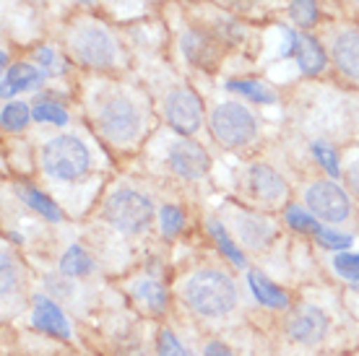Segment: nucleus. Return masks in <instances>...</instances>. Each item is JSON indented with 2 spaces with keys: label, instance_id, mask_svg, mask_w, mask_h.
Wrapping results in <instances>:
<instances>
[{
  "label": "nucleus",
  "instance_id": "nucleus-19",
  "mask_svg": "<svg viewBox=\"0 0 359 356\" xmlns=\"http://www.w3.org/2000/svg\"><path fill=\"white\" fill-rule=\"evenodd\" d=\"M208 232H211V237L216 240V245L222 247V252H224L226 258L232 260L234 266H240V268L245 266V255L240 252V249H237V245L229 240V234L224 232V226H222V224L211 219V221H208Z\"/></svg>",
  "mask_w": 359,
  "mask_h": 356
},
{
  "label": "nucleus",
  "instance_id": "nucleus-11",
  "mask_svg": "<svg viewBox=\"0 0 359 356\" xmlns=\"http://www.w3.org/2000/svg\"><path fill=\"white\" fill-rule=\"evenodd\" d=\"M32 320L39 330H45L50 336L68 341L71 338V325L65 320V315L60 312V307L55 302H50L47 296H36L34 299V312H32Z\"/></svg>",
  "mask_w": 359,
  "mask_h": 356
},
{
  "label": "nucleus",
  "instance_id": "nucleus-21",
  "mask_svg": "<svg viewBox=\"0 0 359 356\" xmlns=\"http://www.w3.org/2000/svg\"><path fill=\"white\" fill-rule=\"evenodd\" d=\"M32 115H34V120H39V123H50V125L68 123V112H65L60 104H55V102H36V107Z\"/></svg>",
  "mask_w": 359,
  "mask_h": 356
},
{
  "label": "nucleus",
  "instance_id": "nucleus-6",
  "mask_svg": "<svg viewBox=\"0 0 359 356\" xmlns=\"http://www.w3.org/2000/svg\"><path fill=\"white\" fill-rule=\"evenodd\" d=\"M71 47L76 57L91 68H107L115 62V42L102 27L83 24L71 34Z\"/></svg>",
  "mask_w": 359,
  "mask_h": 356
},
{
  "label": "nucleus",
  "instance_id": "nucleus-12",
  "mask_svg": "<svg viewBox=\"0 0 359 356\" xmlns=\"http://www.w3.org/2000/svg\"><path fill=\"white\" fill-rule=\"evenodd\" d=\"M333 62L349 78H359V32H341L333 42Z\"/></svg>",
  "mask_w": 359,
  "mask_h": 356
},
{
  "label": "nucleus",
  "instance_id": "nucleus-24",
  "mask_svg": "<svg viewBox=\"0 0 359 356\" xmlns=\"http://www.w3.org/2000/svg\"><path fill=\"white\" fill-rule=\"evenodd\" d=\"M333 268L341 278H349V281H357L359 278V255L354 252H339L333 258Z\"/></svg>",
  "mask_w": 359,
  "mask_h": 356
},
{
  "label": "nucleus",
  "instance_id": "nucleus-17",
  "mask_svg": "<svg viewBox=\"0 0 359 356\" xmlns=\"http://www.w3.org/2000/svg\"><path fill=\"white\" fill-rule=\"evenodd\" d=\"M18 193H21V198L34 208L36 214H42L45 219H50V221H60V211H57V205H55L47 196H42L39 190H34V187H21Z\"/></svg>",
  "mask_w": 359,
  "mask_h": 356
},
{
  "label": "nucleus",
  "instance_id": "nucleus-26",
  "mask_svg": "<svg viewBox=\"0 0 359 356\" xmlns=\"http://www.w3.org/2000/svg\"><path fill=\"white\" fill-rule=\"evenodd\" d=\"M182 224H185V216H182V211H180L177 205H164V208H162V232H164V237H175V234H180Z\"/></svg>",
  "mask_w": 359,
  "mask_h": 356
},
{
  "label": "nucleus",
  "instance_id": "nucleus-29",
  "mask_svg": "<svg viewBox=\"0 0 359 356\" xmlns=\"http://www.w3.org/2000/svg\"><path fill=\"white\" fill-rule=\"evenodd\" d=\"M159 356H188V351L175 338V333L162 330V336H159Z\"/></svg>",
  "mask_w": 359,
  "mask_h": 356
},
{
  "label": "nucleus",
  "instance_id": "nucleus-1",
  "mask_svg": "<svg viewBox=\"0 0 359 356\" xmlns=\"http://www.w3.org/2000/svg\"><path fill=\"white\" fill-rule=\"evenodd\" d=\"M185 302L206 317H222L232 312L237 304V289L232 278L219 273V271H201L188 278L185 284Z\"/></svg>",
  "mask_w": 359,
  "mask_h": 356
},
{
  "label": "nucleus",
  "instance_id": "nucleus-15",
  "mask_svg": "<svg viewBox=\"0 0 359 356\" xmlns=\"http://www.w3.org/2000/svg\"><path fill=\"white\" fill-rule=\"evenodd\" d=\"M248 281H250L252 296H255L261 304H266V307H276V310L289 307L287 294H284L276 284H271L266 276H261L258 271H250V273H248Z\"/></svg>",
  "mask_w": 359,
  "mask_h": 356
},
{
  "label": "nucleus",
  "instance_id": "nucleus-13",
  "mask_svg": "<svg viewBox=\"0 0 359 356\" xmlns=\"http://www.w3.org/2000/svg\"><path fill=\"white\" fill-rule=\"evenodd\" d=\"M250 187L255 196L261 200H269V203L284 198V193H287V182L278 177L271 167H263V164H255L250 170Z\"/></svg>",
  "mask_w": 359,
  "mask_h": 356
},
{
  "label": "nucleus",
  "instance_id": "nucleus-7",
  "mask_svg": "<svg viewBox=\"0 0 359 356\" xmlns=\"http://www.w3.org/2000/svg\"><path fill=\"white\" fill-rule=\"evenodd\" d=\"M307 205L318 219L331 224H341L349 219L351 203L346 193L336 182H315L307 190Z\"/></svg>",
  "mask_w": 359,
  "mask_h": 356
},
{
  "label": "nucleus",
  "instance_id": "nucleus-35",
  "mask_svg": "<svg viewBox=\"0 0 359 356\" xmlns=\"http://www.w3.org/2000/svg\"><path fill=\"white\" fill-rule=\"evenodd\" d=\"M357 3H359V0H357Z\"/></svg>",
  "mask_w": 359,
  "mask_h": 356
},
{
  "label": "nucleus",
  "instance_id": "nucleus-22",
  "mask_svg": "<svg viewBox=\"0 0 359 356\" xmlns=\"http://www.w3.org/2000/svg\"><path fill=\"white\" fill-rule=\"evenodd\" d=\"M29 123V107L21 102H11L3 107V128L6 130H21Z\"/></svg>",
  "mask_w": 359,
  "mask_h": 356
},
{
  "label": "nucleus",
  "instance_id": "nucleus-23",
  "mask_svg": "<svg viewBox=\"0 0 359 356\" xmlns=\"http://www.w3.org/2000/svg\"><path fill=\"white\" fill-rule=\"evenodd\" d=\"M289 16L299 27H313L318 21V6H315V0H294L289 8Z\"/></svg>",
  "mask_w": 359,
  "mask_h": 356
},
{
  "label": "nucleus",
  "instance_id": "nucleus-31",
  "mask_svg": "<svg viewBox=\"0 0 359 356\" xmlns=\"http://www.w3.org/2000/svg\"><path fill=\"white\" fill-rule=\"evenodd\" d=\"M203 356H232V351L224 346V343H219V341H211L203 351Z\"/></svg>",
  "mask_w": 359,
  "mask_h": 356
},
{
  "label": "nucleus",
  "instance_id": "nucleus-30",
  "mask_svg": "<svg viewBox=\"0 0 359 356\" xmlns=\"http://www.w3.org/2000/svg\"><path fill=\"white\" fill-rule=\"evenodd\" d=\"M138 296H144L146 302H149V307H154V310H159L164 304V292H162V286L159 284H138V292H135Z\"/></svg>",
  "mask_w": 359,
  "mask_h": 356
},
{
  "label": "nucleus",
  "instance_id": "nucleus-4",
  "mask_svg": "<svg viewBox=\"0 0 359 356\" xmlns=\"http://www.w3.org/2000/svg\"><path fill=\"white\" fill-rule=\"evenodd\" d=\"M211 133L226 149H240L255 138L258 125L248 107L237 104V102H224L211 115Z\"/></svg>",
  "mask_w": 359,
  "mask_h": 356
},
{
  "label": "nucleus",
  "instance_id": "nucleus-14",
  "mask_svg": "<svg viewBox=\"0 0 359 356\" xmlns=\"http://www.w3.org/2000/svg\"><path fill=\"white\" fill-rule=\"evenodd\" d=\"M294 42V55H297V62H299V68L305 73H320L325 68V55L320 50V45L315 42L313 36L307 34H299L292 39Z\"/></svg>",
  "mask_w": 359,
  "mask_h": 356
},
{
  "label": "nucleus",
  "instance_id": "nucleus-28",
  "mask_svg": "<svg viewBox=\"0 0 359 356\" xmlns=\"http://www.w3.org/2000/svg\"><path fill=\"white\" fill-rule=\"evenodd\" d=\"M313 153H315V159L320 161V167H323L331 177H336L339 174V159H336V151H333L328 143H315L313 146Z\"/></svg>",
  "mask_w": 359,
  "mask_h": 356
},
{
  "label": "nucleus",
  "instance_id": "nucleus-18",
  "mask_svg": "<svg viewBox=\"0 0 359 356\" xmlns=\"http://www.w3.org/2000/svg\"><path fill=\"white\" fill-rule=\"evenodd\" d=\"M6 81H8L13 89H32V86H36V83L42 81V76H39V71H36L34 65L18 62V65H13V68L6 73Z\"/></svg>",
  "mask_w": 359,
  "mask_h": 356
},
{
  "label": "nucleus",
  "instance_id": "nucleus-33",
  "mask_svg": "<svg viewBox=\"0 0 359 356\" xmlns=\"http://www.w3.org/2000/svg\"><path fill=\"white\" fill-rule=\"evenodd\" d=\"M36 57H39V60H42V65H47V68H50V65L55 62V53L50 50V47H39Z\"/></svg>",
  "mask_w": 359,
  "mask_h": 356
},
{
  "label": "nucleus",
  "instance_id": "nucleus-2",
  "mask_svg": "<svg viewBox=\"0 0 359 356\" xmlns=\"http://www.w3.org/2000/svg\"><path fill=\"white\" fill-rule=\"evenodd\" d=\"M42 167L55 179H79L89 170V151L79 138L57 135L42 149Z\"/></svg>",
  "mask_w": 359,
  "mask_h": 356
},
{
  "label": "nucleus",
  "instance_id": "nucleus-20",
  "mask_svg": "<svg viewBox=\"0 0 359 356\" xmlns=\"http://www.w3.org/2000/svg\"><path fill=\"white\" fill-rule=\"evenodd\" d=\"M226 86L232 91H237V94H245V97L252 99V102H258V104L273 102V91L266 89L261 81H232V83H226Z\"/></svg>",
  "mask_w": 359,
  "mask_h": 356
},
{
  "label": "nucleus",
  "instance_id": "nucleus-3",
  "mask_svg": "<svg viewBox=\"0 0 359 356\" xmlns=\"http://www.w3.org/2000/svg\"><path fill=\"white\" fill-rule=\"evenodd\" d=\"M104 219L120 232L141 234L151 224L154 205L149 198L135 193V190H117L104 203Z\"/></svg>",
  "mask_w": 359,
  "mask_h": 356
},
{
  "label": "nucleus",
  "instance_id": "nucleus-5",
  "mask_svg": "<svg viewBox=\"0 0 359 356\" xmlns=\"http://www.w3.org/2000/svg\"><path fill=\"white\" fill-rule=\"evenodd\" d=\"M99 128L109 141L128 143L133 141L141 130V115H138V109L130 99L112 97L99 112Z\"/></svg>",
  "mask_w": 359,
  "mask_h": 356
},
{
  "label": "nucleus",
  "instance_id": "nucleus-27",
  "mask_svg": "<svg viewBox=\"0 0 359 356\" xmlns=\"http://www.w3.org/2000/svg\"><path fill=\"white\" fill-rule=\"evenodd\" d=\"M287 221L292 229H297V232H315V234L320 232V229H318V221H315L313 216H307L305 211L297 208V205H292V208L287 211Z\"/></svg>",
  "mask_w": 359,
  "mask_h": 356
},
{
  "label": "nucleus",
  "instance_id": "nucleus-16",
  "mask_svg": "<svg viewBox=\"0 0 359 356\" xmlns=\"http://www.w3.org/2000/svg\"><path fill=\"white\" fill-rule=\"evenodd\" d=\"M91 268H94V260L89 258V252L79 245H73L68 247V252L63 255L60 260V271H63L65 276H86L91 273Z\"/></svg>",
  "mask_w": 359,
  "mask_h": 356
},
{
  "label": "nucleus",
  "instance_id": "nucleus-8",
  "mask_svg": "<svg viewBox=\"0 0 359 356\" xmlns=\"http://www.w3.org/2000/svg\"><path fill=\"white\" fill-rule=\"evenodd\" d=\"M164 117H167L172 130H177L182 135L196 133L198 128H201V120H203L201 102L188 89L172 91L170 97H167V102H164Z\"/></svg>",
  "mask_w": 359,
  "mask_h": 356
},
{
  "label": "nucleus",
  "instance_id": "nucleus-34",
  "mask_svg": "<svg viewBox=\"0 0 359 356\" xmlns=\"http://www.w3.org/2000/svg\"><path fill=\"white\" fill-rule=\"evenodd\" d=\"M346 179H349V185L354 187V190H359V161H354L349 167V174H346Z\"/></svg>",
  "mask_w": 359,
  "mask_h": 356
},
{
  "label": "nucleus",
  "instance_id": "nucleus-25",
  "mask_svg": "<svg viewBox=\"0 0 359 356\" xmlns=\"http://www.w3.org/2000/svg\"><path fill=\"white\" fill-rule=\"evenodd\" d=\"M318 237V245L323 249H333V252H339V249H349L351 247V234H341V232H331V229H320V232L315 234Z\"/></svg>",
  "mask_w": 359,
  "mask_h": 356
},
{
  "label": "nucleus",
  "instance_id": "nucleus-32",
  "mask_svg": "<svg viewBox=\"0 0 359 356\" xmlns=\"http://www.w3.org/2000/svg\"><path fill=\"white\" fill-rule=\"evenodd\" d=\"M11 292V263H8V255L3 252V294H8Z\"/></svg>",
  "mask_w": 359,
  "mask_h": 356
},
{
  "label": "nucleus",
  "instance_id": "nucleus-9",
  "mask_svg": "<svg viewBox=\"0 0 359 356\" xmlns=\"http://www.w3.org/2000/svg\"><path fill=\"white\" fill-rule=\"evenodd\" d=\"M287 333L289 338L297 341V343L313 346L318 341H323L325 333H328V315L315 304H305V307H299L289 315Z\"/></svg>",
  "mask_w": 359,
  "mask_h": 356
},
{
  "label": "nucleus",
  "instance_id": "nucleus-10",
  "mask_svg": "<svg viewBox=\"0 0 359 356\" xmlns=\"http://www.w3.org/2000/svg\"><path fill=\"white\" fill-rule=\"evenodd\" d=\"M170 164L180 177L201 179L208 172V153L193 141H177L170 149Z\"/></svg>",
  "mask_w": 359,
  "mask_h": 356
}]
</instances>
